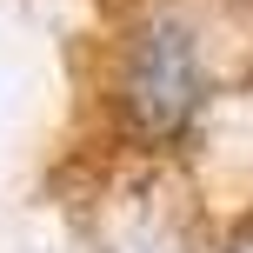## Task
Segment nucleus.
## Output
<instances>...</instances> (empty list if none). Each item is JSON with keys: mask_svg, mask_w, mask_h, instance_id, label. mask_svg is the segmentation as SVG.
Wrapping results in <instances>:
<instances>
[{"mask_svg": "<svg viewBox=\"0 0 253 253\" xmlns=\"http://www.w3.org/2000/svg\"><path fill=\"white\" fill-rule=\"evenodd\" d=\"M200 93H207V67H200L193 27L173 20V13L147 20L126 47V114L147 133H173V126L193 120Z\"/></svg>", "mask_w": 253, "mask_h": 253, "instance_id": "f257e3e1", "label": "nucleus"}]
</instances>
